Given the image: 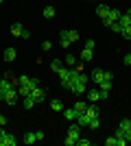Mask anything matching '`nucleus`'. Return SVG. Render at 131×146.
I'll return each instance as SVG.
<instances>
[{
  "label": "nucleus",
  "instance_id": "obj_1",
  "mask_svg": "<svg viewBox=\"0 0 131 146\" xmlns=\"http://www.w3.org/2000/svg\"><path fill=\"white\" fill-rule=\"evenodd\" d=\"M68 90L76 96H83L87 92V74L85 72H72V79L68 83Z\"/></svg>",
  "mask_w": 131,
  "mask_h": 146
},
{
  "label": "nucleus",
  "instance_id": "obj_2",
  "mask_svg": "<svg viewBox=\"0 0 131 146\" xmlns=\"http://www.w3.org/2000/svg\"><path fill=\"white\" fill-rule=\"evenodd\" d=\"M59 81H61V85L63 87H68V83H70V79H72V70H68V68H61L59 70Z\"/></svg>",
  "mask_w": 131,
  "mask_h": 146
},
{
  "label": "nucleus",
  "instance_id": "obj_3",
  "mask_svg": "<svg viewBox=\"0 0 131 146\" xmlns=\"http://www.w3.org/2000/svg\"><path fill=\"white\" fill-rule=\"evenodd\" d=\"M18 96H20L18 90H13V87H11L9 92H5V94H2V100H5V103H9V105H15V103H18Z\"/></svg>",
  "mask_w": 131,
  "mask_h": 146
},
{
  "label": "nucleus",
  "instance_id": "obj_4",
  "mask_svg": "<svg viewBox=\"0 0 131 146\" xmlns=\"http://www.w3.org/2000/svg\"><path fill=\"white\" fill-rule=\"evenodd\" d=\"M90 79L96 83V85H100L103 81H105V70H100V68H96V70H92V74H90Z\"/></svg>",
  "mask_w": 131,
  "mask_h": 146
},
{
  "label": "nucleus",
  "instance_id": "obj_5",
  "mask_svg": "<svg viewBox=\"0 0 131 146\" xmlns=\"http://www.w3.org/2000/svg\"><path fill=\"white\" fill-rule=\"evenodd\" d=\"M85 113H87L90 118H100V109H98V105H96V103H90V105L85 107Z\"/></svg>",
  "mask_w": 131,
  "mask_h": 146
},
{
  "label": "nucleus",
  "instance_id": "obj_6",
  "mask_svg": "<svg viewBox=\"0 0 131 146\" xmlns=\"http://www.w3.org/2000/svg\"><path fill=\"white\" fill-rule=\"evenodd\" d=\"M31 96L35 98V103H44V98H46L44 87H33V90H31Z\"/></svg>",
  "mask_w": 131,
  "mask_h": 146
},
{
  "label": "nucleus",
  "instance_id": "obj_7",
  "mask_svg": "<svg viewBox=\"0 0 131 146\" xmlns=\"http://www.w3.org/2000/svg\"><path fill=\"white\" fill-rule=\"evenodd\" d=\"M68 135H70V137H74V140H79V137H81V127H79L76 122H72V124L68 127Z\"/></svg>",
  "mask_w": 131,
  "mask_h": 146
},
{
  "label": "nucleus",
  "instance_id": "obj_8",
  "mask_svg": "<svg viewBox=\"0 0 131 146\" xmlns=\"http://www.w3.org/2000/svg\"><path fill=\"white\" fill-rule=\"evenodd\" d=\"M76 124H79V127H90V122H92V118H90V116H87V113H79V116H76Z\"/></svg>",
  "mask_w": 131,
  "mask_h": 146
},
{
  "label": "nucleus",
  "instance_id": "obj_9",
  "mask_svg": "<svg viewBox=\"0 0 131 146\" xmlns=\"http://www.w3.org/2000/svg\"><path fill=\"white\" fill-rule=\"evenodd\" d=\"M85 94H87V100H90V103H98L100 100V90H87Z\"/></svg>",
  "mask_w": 131,
  "mask_h": 146
},
{
  "label": "nucleus",
  "instance_id": "obj_10",
  "mask_svg": "<svg viewBox=\"0 0 131 146\" xmlns=\"http://www.w3.org/2000/svg\"><path fill=\"white\" fill-rule=\"evenodd\" d=\"M22 33H24V26L20 24V22H13L11 24V35L13 37H22Z\"/></svg>",
  "mask_w": 131,
  "mask_h": 146
},
{
  "label": "nucleus",
  "instance_id": "obj_11",
  "mask_svg": "<svg viewBox=\"0 0 131 146\" xmlns=\"http://www.w3.org/2000/svg\"><path fill=\"white\" fill-rule=\"evenodd\" d=\"M5 61H9V63H11V61H15V57H18V50L15 48H5Z\"/></svg>",
  "mask_w": 131,
  "mask_h": 146
},
{
  "label": "nucleus",
  "instance_id": "obj_12",
  "mask_svg": "<svg viewBox=\"0 0 131 146\" xmlns=\"http://www.w3.org/2000/svg\"><path fill=\"white\" fill-rule=\"evenodd\" d=\"M61 113H63V118H66V120H70V122H74V120H76V111L72 109V107H70V109H66V107H63Z\"/></svg>",
  "mask_w": 131,
  "mask_h": 146
},
{
  "label": "nucleus",
  "instance_id": "obj_13",
  "mask_svg": "<svg viewBox=\"0 0 131 146\" xmlns=\"http://www.w3.org/2000/svg\"><path fill=\"white\" fill-rule=\"evenodd\" d=\"M35 105H37V103H35V98H33L31 94H29V96H24V103H22V107H24V109H29V111H31L33 107H35Z\"/></svg>",
  "mask_w": 131,
  "mask_h": 146
},
{
  "label": "nucleus",
  "instance_id": "obj_14",
  "mask_svg": "<svg viewBox=\"0 0 131 146\" xmlns=\"http://www.w3.org/2000/svg\"><path fill=\"white\" fill-rule=\"evenodd\" d=\"M118 24L122 26V29H125V26H131V15H129V13H120Z\"/></svg>",
  "mask_w": 131,
  "mask_h": 146
},
{
  "label": "nucleus",
  "instance_id": "obj_15",
  "mask_svg": "<svg viewBox=\"0 0 131 146\" xmlns=\"http://www.w3.org/2000/svg\"><path fill=\"white\" fill-rule=\"evenodd\" d=\"M15 144H18L15 135H11V133H5V140H2V146H15Z\"/></svg>",
  "mask_w": 131,
  "mask_h": 146
},
{
  "label": "nucleus",
  "instance_id": "obj_16",
  "mask_svg": "<svg viewBox=\"0 0 131 146\" xmlns=\"http://www.w3.org/2000/svg\"><path fill=\"white\" fill-rule=\"evenodd\" d=\"M107 13H109V7L100 2V5L96 7V15H98V18H107Z\"/></svg>",
  "mask_w": 131,
  "mask_h": 146
},
{
  "label": "nucleus",
  "instance_id": "obj_17",
  "mask_svg": "<svg viewBox=\"0 0 131 146\" xmlns=\"http://www.w3.org/2000/svg\"><path fill=\"white\" fill-rule=\"evenodd\" d=\"M13 87V83L9 79H5V76H2V79H0V92H2V94H5V92H9Z\"/></svg>",
  "mask_w": 131,
  "mask_h": 146
},
{
  "label": "nucleus",
  "instance_id": "obj_18",
  "mask_svg": "<svg viewBox=\"0 0 131 146\" xmlns=\"http://www.w3.org/2000/svg\"><path fill=\"white\" fill-rule=\"evenodd\" d=\"M42 13H44V18H48V20H53V18L57 15L55 7H50V5H48V7H44V11H42Z\"/></svg>",
  "mask_w": 131,
  "mask_h": 146
},
{
  "label": "nucleus",
  "instance_id": "obj_19",
  "mask_svg": "<svg viewBox=\"0 0 131 146\" xmlns=\"http://www.w3.org/2000/svg\"><path fill=\"white\" fill-rule=\"evenodd\" d=\"M59 39H61L63 48H70V46H72V42H70V37H68V31H61V37H59Z\"/></svg>",
  "mask_w": 131,
  "mask_h": 146
},
{
  "label": "nucleus",
  "instance_id": "obj_20",
  "mask_svg": "<svg viewBox=\"0 0 131 146\" xmlns=\"http://www.w3.org/2000/svg\"><path fill=\"white\" fill-rule=\"evenodd\" d=\"M22 142H24V144H35V142H37V135L33 133V131H29V133L22 137Z\"/></svg>",
  "mask_w": 131,
  "mask_h": 146
},
{
  "label": "nucleus",
  "instance_id": "obj_21",
  "mask_svg": "<svg viewBox=\"0 0 131 146\" xmlns=\"http://www.w3.org/2000/svg\"><path fill=\"white\" fill-rule=\"evenodd\" d=\"M92 57H94V50H87V48L81 50V61L83 63H85V61H92Z\"/></svg>",
  "mask_w": 131,
  "mask_h": 146
},
{
  "label": "nucleus",
  "instance_id": "obj_22",
  "mask_svg": "<svg viewBox=\"0 0 131 146\" xmlns=\"http://www.w3.org/2000/svg\"><path fill=\"white\" fill-rule=\"evenodd\" d=\"M50 109L53 111H63V103L59 98H55V100H50Z\"/></svg>",
  "mask_w": 131,
  "mask_h": 146
},
{
  "label": "nucleus",
  "instance_id": "obj_23",
  "mask_svg": "<svg viewBox=\"0 0 131 146\" xmlns=\"http://www.w3.org/2000/svg\"><path fill=\"white\" fill-rule=\"evenodd\" d=\"M85 107H87V103L79 100V103H74V107H72V109H74V111H76V116H79V113H85Z\"/></svg>",
  "mask_w": 131,
  "mask_h": 146
},
{
  "label": "nucleus",
  "instance_id": "obj_24",
  "mask_svg": "<svg viewBox=\"0 0 131 146\" xmlns=\"http://www.w3.org/2000/svg\"><path fill=\"white\" fill-rule=\"evenodd\" d=\"M31 90H33L31 85H18V94H20V96H29Z\"/></svg>",
  "mask_w": 131,
  "mask_h": 146
},
{
  "label": "nucleus",
  "instance_id": "obj_25",
  "mask_svg": "<svg viewBox=\"0 0 131 146\" xmlns=\"http://www.w3.org/2000/svg\"><path fill=\"white\" fill-rule=\"evenodd\" d=\"M61 68H63V63L59 59H53V61H50V70H53V72H59Z\"/></svg>",
  "mask_w": 131,
  "mask_h": 146
},
{
  "label": "nucleus",
  "instance_id": "obj_26",
  "mask_svg": "<svg viewBox=\"0 0 131 146\" xmlns=\"http://www.w3.org/2000/svg\"><path fill=\"white\" fill-rule=\"evenodd\" d=\"M107 18L112 20V22H118V18H120V11H118V9H109V13H107Z\"/></svg>",
  "mask_w": 131,
  "mask_h": 146
},
{
  "label": "nucleus",
  "instance_id": "obj_27",
  "mask_svg": "<svg viewBox=\"0 0 131 146\" xmlns=\"http://www.w3.org/2000/svg\"><path fill=\"white\" fill-rule=\"evenodd\" d=\"M68 37H70V42L74 44V42L81 39V33H79V31H68Z\"/></svg>",
  "mask_w": 131,
  "mask_h": 146
},
{
  "label": "nucleus",
  "instance_id": "obj_28",
  "mask_svg": "<svg viewBox=\"0 0 131 146\" xmlns=\"http://www.w3.org/2000/svg\"><path fill=\"white\" fill-rule=\"evenodd\" d=\"M118 129H120V131H127V129H131V120H129V118H125L122 122H118Z\"/></svg>",
  "mask_w": 131,
  "mask_h": 146
},
{
  "label": "nucleus",
  "instance_id": "obj_29",
  "mask_svg": "<svg viewBox=\"0 0 131 146\" xmlns=\"http://www.w3.org/2000/svg\"><path fill=\"white\" fill-rule=\"evenodd\" d=\"M66 63H68L70 68H74L76 66V57L74 55H66Z\"/></svg>",
  "mask_w": 131,
  "mask_h": 146
},
{
  "label": "nucleus",
  "instance_id": "obj_30",
  "mask_svg": "<svg viewBox=\"0 0 131 146\" xmlns=\"http://www.w3.org/2000/svg\"><path fill=\"white\" fill-rule=\"evenodd\" d=\"M29 81H31V76L22 74V76H18V85H29Z\"/></svg>",
  "mask_w": 131,
  "mask_h": 146
},
{
  "label": "nucleus",
  "instance_id": "obj_31",
  "mask_svg": "<svg viewBox=\"0 0 131 146\" xmlns=\"http://www.w3.org/2000/svg\"><path fill=\"white\" fill-rule=\"evenodd\" d=\"M98 87H100V90H103V92H109V90H112L114 85H112V81H103V83H100Z\"/></svg>",
  "mask_w": 131,
  "mask_h": 146
},
{
  "label": "nucleus",
  "instance_id": "obj_32",
  "mask_svg": "<svg viewBox=\"0 0 131 146\" xmlns=\"http://www.w3.org/2000/svg\"><path fill=\"white\" fill-rule=\"evenodd\" d=\"M90 144H92V142L87 140V137H83V135L79 137V140H76V146H90Z\"/></svg>",
  "mask_w": 131,
  "mask_h": 146
},
{
  "label": "nucleus",
  "instance_id": "obj_33",
  "mask_svg": "<svg viewBox=\"0 0 131 146\" xmlns=\"http://www.w3.org/2000/svg\"><path fill=\"white\" fill-rule=\"evenodd\" d=\"M120 35L125 37V39H129V42H131V26H125V29H122V33H120Z\"/></svg>",
  "mask_w": 131,
  "mask_h": 146
},
{
  "label": "nucleus",
  "instance_id": "obj_34",
  "mask_svg": "<svg viewBox=\"0 0 131 146\" xmlns=\"http://www.w3.org/2000/svg\"><path fill=\"white\" fill-rule=\"evenodd\" d=\"M98 127H100V118H92V122H90V129H94V131H96Z\"/></svg>",
  "mask_w": 131,
  "mask_h": 146
},
{
  "label": "nucleus",
  "instance_id": "obj_35",
  "mask_svg": "<svg viewBox=\"0 0 131 146\" xmlns=\"http://www.w3.org/2000/svg\"><path fill=\"white\" fill-rule=\"evenodd\" d=\"M105 146H118V140H116V135H114V137H107V140H105Z\"/></svg>",
  "mask_w": 131,
  "mask_h": 146
},
{
  "label": "nucleus",
  "instance_id": "obj_36",
  "mask_svg": "<svg viewBox=\"0 0 131 146\" xmlns=\"http://www.w3.org/2000/svg\"><path fill=\"white\" fill-rule=\"evenodd\" d=\"M109 29H112V31H114V33H118V35H120V33H122V26H120V24H118V22H114V24H112V26H109Z\"/></svg>",
  "mask_w": 131,
  "mask_h": 146
},
{
  "label": "nucleus",
  "instance_id": "obj_37",
  "mask_svg": "<svg viewBox=\"0 0 131 146\" xmlns=\"http://www.w3.org/2000/svg\"><path fill=\"white\" fill-rule=\"evenodd\" d=\"M42 50H46V52H48V50H53V44H50L48 39H46V42H42Z\"/></svg>",
  "mask_w": 131,
  "mask_h": 146
},
{
  "label": "nucleus",
  "instance_id": "obj_38",
  "mask_svg": "<svg viewBox=\"0 0 131 146\" xmlns=\"http://www.w3.org/2000/svg\"><path fill=\"white\" fill-rule=\"evenodd\" d=\"M94 46H96V42H94V39H85V48H87V50H94Z\"/></svg>",
  "mask_w": 131,
  "mask_h": 146
},
{
  "label": "nucleus",
  "instance_id": "obj_39",
  "mask_svg": "<svg viewBox=\"0 0 131 146\" xmlns=\"http://www.w3.org/2000/svg\"><path fill=\"white\" fill-rule=\"evenodd\" d=\"M83 70H85V66H83V61H81V63H76V66L72 68V72H83Z\"/></svg>",
  "mask_w": 131,
  "mask_h": 146
},
{
  "label": "nucleus",
  "instance_id": "obj_40",
  "mask_svg": "<svg viewBox=\"0 0 131 146\" xmlns=\"http://www.w3.org/2000/svg\"><path fill=\"white\" fill-rule=\"evenodd\" d=\"M122 63H125V66H131V52H127V55L122 57Z\"/></svg>",
  "mask_w": 131,
  "mask_h": 146
},
{
  "label": "nucleus",
  "instance_id": "obj_41",
  "mask_svg": "<svg viewBox=\"0 0 131 146\" xmlns=\"http://www.w3.org/2000/svg\"><path fill=\"white\" fill-rule=\"evenodd\" d=\"M76 144V140H74V137H70V135H68V137H66V146H74Z\"/></svg>",
  "mask_w": 131,
  "mask_h": 146
},
{
  "label": "nucleus",
  "instance_id": "obj_42",
  "mask_svg": "<svg viewBox=\"0 0 131 146\" xmlns=\"http://www.w3.org/2000/svg\"><path fill=\"white\" fill-rule=\"evenodd\" d=\"M0 124H2V127H5V124H9V120H7V116L2 113V111H0Z\"/></svg>",
  "mask_w": 131,
  "mask_h": 146
},
{
  "label": "nucleus",
  "instance_id": "obj_43",
  "mask_svg": "<svg viewBox=\"0 0 131 146\" xmlns=\"http://www.w3.org/2000/svg\"><path fill=\"white\" fill-rule=\"evenodd\" d=\"M107 98H109V92H103V90H100V100H107Z\"/></svg>",
  "mask_w": 131,
  "mask_h": 146
},
{
  "label": "nucleus",
  "instance_id": "obj_44",
  "mask_svg": "<svg viewBox=\"0 0 131 146\" xmlns=\"http://www.w3.org/2000/svg\"><path fill=\"white\" fill-rule=\"evenodd\" d=\"M29 85H31V87H37L39 81H37V79H31V81H29Z\"/></svg>",
  "mask_w": 131,
  "mask_h": 146
},
{
  "label": "nucleus",
  "instance_id": "obj_45",
  "mask_svg": "<svg viewBox=\"0 0 131 146\" xmlns=\"http://www.w3.org/2000/svg\"><path fill=\"white\" fill-rule=\"evenodd\" d=\"M35 135H37V142H39V140H44V137H46V135H44V131H35Z\"/></svg>",
  "mask_w": 131,
  "mask_h": 146
},
{
  "label": "nucleus",
  "instance_id": "obj_46",
  "mask_svg": "<svg viewBox=\"0 0 131 146\" xmlns=\"http://www.w3.org/2000/svg\"><path fill=\"white\" fill-rule=\"evenodd\" d=\"M105 81H114V74H112V72H107V70H105Z\"/></svg>",
  "mask_w": 131,
  "mask_h": 146
},
{
  "label": "nucleus",
  "instance_id": "obj_47",
  "mask_svg": "<svg viewBox=\"0 0 131 146\" xmlns=\"http://www.w3.org/2000/svg\"><path fill=\"white\" fill-rule=\"evenodd\" d=\"M103 24H105V26H112L114 22H112V20H109V18H103Z\"/></svg>",
  "mask_w": 131,
  "mask_h": 146
},
{
  "label": "nucleus",
  "instance_id": "obj_48",
  "mask_svg": "<svg viewBox=\"0 0 131 146\" xmlns=\"http://www.w3.org/2000/svg\"><path fill=\"white\" fill-rule=\"evenodd\" d=\"M2 140H5V131L0 129V146H2Z\"/></svg>",
  "mask_w": 131,
  "mask_h": 146
},
{
  "label": "nucleus",
  "instance_id": "obj_49",
  "mask_svg": "<svg viewBox=\"0 0 131 146\" xmlns=\"http://www.w3.org/2000/svg\"><path fill=\"white\" fill-rule=\"evenodd\" d=\"M0 100H2V92H0Z\"/></svg>",
  "mask_w": 131,
  "mask_h": 146
},
{
  "label": "nucleus",
  "instance_id": "obj_50",
  "mask_svg": "<svg viewBox=\"0 0 131 146\" xmlns=\"http://www.w3.org/2000/svg\"><path fill=\"white\" fill-rule=\"evenodd\" d=\"M2 2H5V0H0V5H2Z\"/></svg>",
  "mask_w": 131,
  "mask_h": 146
},
{
  "label": "nucleus",
  "instance_id": "obj_51",
  "mask_svg": "<svg viewBox=\"0 0 131 146\" xmlns=\"http://www.w3.org/2000/svg\"><path fill=\"white\" fill-rule=\"evenodd\" d=\"M129 144H131V140H129Z\"/></svg>",
  "mask_w": 131,
  "mask_h": 146
}]
</instances>
